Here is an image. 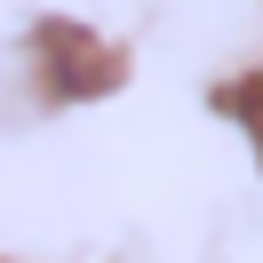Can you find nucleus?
<instances>
[{"instance_id": "nucleus-1", "label": "nucleus", "mask_w": 263, "mask_h": 263, "mask_svg": "<svg viewBox=\"0 0 263 263\" xmlns=\"http://www.w3.org/2000/svg\"><path fill=\"white\" fill-rule=\"evenodd\" d=\"M223 104H231V120H239V128H247V144H255V160H263V64L247 72V80L231 88Z\"/></svg>"}]
</instances>
